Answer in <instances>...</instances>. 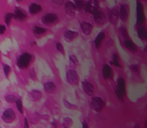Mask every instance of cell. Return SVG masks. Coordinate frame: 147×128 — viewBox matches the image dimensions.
Listing matches in <instances>:
<instances>
[{
    "label": "cell",
    "instance_id": "obj_28",
    "mask_svg": "<svg viewBox=\"0 0 147 128\" xmlns=\"http://www.w3.org/2000/svg\"><path fill=\"white\" fill-rule=\"evenodd\" d=\"M111 65H114V66H116V67H121V65L119 63V57L116 53H114L112 55V60H111Z\"/></svg>",
    "mask_w": 147,
    "mask_h": 128
},
{
    "label": "cell",
    "instance_id": "obj_47",
    "mask_svg": "<svg viewBox=\"0 0 147 128\" xmlns=\"http://www.w3.org/2000/svg\"><path fill=\"white\" fill-rule=\"evenodd\" d=\"M0 55H1V51H0Z\"/></svg>",
    "mask_w": 147,
    "mask_h": 128
},
{
    "label": "cell",
    "instance_id": "obj_34",
    "mask_svg": "<svg viewBox=\"0 0 147 128\" xmlns=\"http://www.w3.org/2000/svg\"><path fill=\"white\" fill-rule=\"evenodd\" d=\"M119 32H120V35H121L124 39L127 40V38H128V33H127V30H126V29L125 27H120V28H119Z\"/></svg>",
    "mask_w": 147,
    "mask_h": 128
},
{
    "label": "cell",
    "instance_id": "obj_1",
    "mask_svg": "<svg viewBox=\"0 0 147 128\" xmlns=\"http://www.w3.org/2000/svg\"><path fill=\"white\" fill-rule=\"evenodd\" d=\"M34 59L35 57L33 54H31L29 52H23L17 58V65L21 70H28L32 62L34 61Z\"/></svg>",
    "mask_w": 147,
    "mask_h": 128
},
{
    "label": "cell",
    "instance_id": "obj_27",
    "mask_svg": "<svg viewBox=\"0 0 147 128\" xmlns=\"http://www.w3.org/2000/svg\"><path fill=\"white\" fill-rule=\"evenodd\" d=\"M5 100L6 102L10 103V104H14V103H16L17 97L13 94H8V95H5Z\"/></svg>",
    "mask_w": 147,
    "mask_h": 128
},
{
    "label": "cell",
    "instance_id": "obj_23",
    "mask_svg": "<svg viewBox=\"0 0 147 128\" xmlns=\"http://www.w3.org/2000/svg\"><path fill=\"white\" fill-rule=\"evenodd\" d=\"M13 19H14V20H16V17H15L14 13H11V12H8V13H6V14L5 15V17H4V21H5V26L10 27Z\"/></svg>",
    "mask_w": 147,
    "mask_h": 128
},
{
    "label": "cell",
    "instance_id": "obj_46",
    "mask_svg": "<svg viewBox=\"0 0 147 128\" xmlns=\"http://www.w3.org/2000/svg\"><path fill=\"white\" fill-rule=\"evenodd\" d=\"M144 127H147V119L145 120V123H144Z\"/></svg>",
    "mask_w": 147,
    "mask_h": 128
},
{
    "label": "cell",
    "instance_id": "obj_16",
    "mask_svg": "<svg viewBox=\"0 0 147 128\" xmlns=\"http://www.w3.org/2000/svg\"><path fill=\"white\" fill-rule=\"evenodd\" d=\"M78 31H74V30H65L63 34V36L65 38V40L67 42H71L72 41H74L78 36Z\"/></svg>",
    "mask_w": 147,
    "mask_h": 128
},
{
    "label": "cell",
    "instance_id": "obj_35",
    "mask_svg": "<svg viewBox=\"0 0 147 128\" xmlns=\"http://www.w3.org/2000/svg\"><path fill=\"white\" fill-rule=\"evenodd\" d=\"M55 48L57 49V51H59V52L61 53L62 54H65V48H64V46H63L59 41H56V42H55Z\"/></svg>",
    "mask_w": 147,
    "mask_h": 128
},
{
    "label": "cell",
    "instance_id": "obj_2",
    "mask_svg": "<svg viewBox=\"0 0 147 128\" xmlns=\"http://www.w3.org/2000/svg\"><path fill=\"white\" fill-rule=\"evenodd\" d=\"M41 23L46 27H53L59 23L60 17L56 13H47L41 17Z\"/></svg>",
    "mask_w": 147,
    "mask_h": 128
},
{
    "label": "cell",
    "instance_id": "obj_37",
    "mask_svg": "<svg viewBox=\"0 0 147 128\" xmlns=\"http://www.w3.org/2000/svg\"><path fill=\"white\" fill-rule=\"evenodd\" d=\"M29 77L32 79V80H36V78H37V77H36V72H35V70L34 69V68H32V69H30L29 70Z\"/></svg>",
    "mask_w": 147,
    "mask_h": 128
},
{
    "label": "cell",
    "instance_id": "obj_14",
    "mask_svg": "<svg viewBox=\"0 0 147 128\" xmlns=\"http://www.w3.org/2000/svg\"><path fill=\"white\" fill-rule=\"evenodd\" d=\"M47 32H48V30L44 27H41L39 25H34L32 27V33L35 37H38V38L41 37V36L45 35Z\"/></svg>",
    "mask_w": 147,
    "mask_h": 128
},
{
    "label": "cell",
    "instance_id": "obj_33",
    "mask_svg": "<svg viewBox=\"0 0 147 128\" xmlns=\"http://www.w3.org/2000/svg\"><path fill=\"white\" fill-rule=\"evenodd\" d=\"M64 105L67 109H70V110H76L77 109V106L69 102L66 99H64Z\"/></svg>",
    "mask_w": 147,
    "mask_h": 128
},
{
    "label": "cell",
    "instance_id": "obj_15",
    "mask_svg": "<svg viewBox=\"0 0 147 128\" xmlns=\"http://www.w3.org/2000/svg\"><path fill=\"white\" fill-rule=\"evenodd\" d=\"M82 88H83V90L84 92L88 95H94V92H95V87L94 85L90 83V82H88V81H84L82 83Z\"/></svg>",
    "mask_w": 147,
    "mask_h": 128
},
{
    "label": "cell",
    "instance_id": "obj_12",
    "mask_svg": "<svg viewBox=\"0 0 147 128\" xmlns=\"http://www.w3.org/2000/svg\"><path fill=\"white\" fill-rule=\"evenodd\" d=\"M28 11L31 16H36L43 11V8L41 5H39L37 3H31L29 5Z\"/></svg>",
    "mask_w": 147,
    "mask_h": 128
},
{
    "label": "cell",
    "instance_id": "obj_36",
    "mask_svg": "<svg viewBox=\"0 0 147 128\" xmlns=\"http://www.w3.org/2000/svg\"><path fill=\"white\" fill-rule=\"evenodd\" d=\"M69 59H70L71 64H72V65H78V58L76 57V55H74V54H71V55H70V57H69Z\"/></svg>",
    "mask_w": 147,
    "mask_h": 128
},
{
    "label": "cell",
    "instance_id": "obj_26",
    "mask_svg": "<svg viewBox=\"0 0 147 128\" xmlns=\"http://www.w3.org/2000/svg\"><path fill=\"white\" fill-rule=\"evenodd\" d=\"M73 125V120L70 117H65L62 120V126L64 128H71Z\"/></svg>",
    "mask_w": 147,
    "mask_h": 128
},
{
    "label": "cell",
    "instance_id": "obj_32",
    "mask_svg": "<svg viewBox=\"0 0 147 128\" xmlns=\"http://www.w3.org/2000/svg\"><path fill=\"white\" fill-rule=\"evenodd\" d=\"M41 119V115L38 113H35L31 115L30 117V122L33 123V124H36L40 121Z\"/></svg>",
    "mask_w": 147,
    "mask_h": 128
},
{
    "label": "cell",
    "instance_id": "obj_24",
    "mask_svg": "<svg viewBox=\"0 0 147 128\" xmlns=\"http://www.w3.org/2000/svg\"><path fill=\"white\" fill-rule=\"evenodd\" d=\"M124 45H125V47L128 49V50H130V51H132V52H137V50H138V47L136 46V44L134 43V42H132V41H130V40H125V41H124Z\"/></svg>",
    "mask_w": 147,
    "mask_h": 128
},
{
    "label": "cell",
    "instance_id": "obj_4",
    "mask_svg": "<svg viewBox=\"0 0 147 128\" xmlns=\"http://www.w3.org/2000/svg\"><path fill=\"white\" fill-rule=\"evenodd\" d=\"M126 95V83L125 79L122 77H119L117 79V89H116V95L120 101H124V95Z\"/></svg>",
    "mask_w": 147,
    "mask_h": 128
},
{
    "label": "cell",
    "instance_id": "obj_8",
    "mask_svg": "<svg viewBox=\"0 0 147 128\" xmlns=\"http://www.w3.org/2000/svg\"><path fill=\"white\" fill-rule=\"evenodd\" d=\"M144 22V13L142 3L137 2V26L141 27Z\"/></svg>",
    "mask_w": 147,
    "mask_h": 128
},
{
    "label": "cell",
    "instance_id": "obj_11",
    "mask_svg": "<svg viewBox=\"0 0 147 128\" xmlns=\"http://www.w3.org/2000/svg\"><path fill=\"white\" fill-rule=\"evenodd\" d=\"M93 17H94V21L97 25H103V24H105V23L107 21L104 12L101 10H98L97 11H96L93 14Z\"/></svg>",
    "mask_w": 147,
    "mask_h": 128
},
{
    "label": "cell",
    "instance_id": "obj_5",
    "mask_svg": "<svg viewBox=\"0 0 147 128\" xmlns=\"http://www.w3.org/2000/svg\"><path fill=\"white\" fill-rule=\"evenodd\" d=\"M66 81L69 84L72 86H77L79 83V76L74 69H69L65 74Z\"/></svg>",
    "mask_w": 147,
    "mask_h": 128
},
{
    "label": "cell",
    "instance_id": "obj_45",
    "mask_svg": "<svg viewBox=\"0 0 147 128\" xmlns=\"http://www.w3.org/2000/svg\"><path fill=\"white\" fill-rule=\"evenodd\" d=\"M144 53H147V45L144 47Z\"/></svg>",
    "mask_w": 147,
    "mask_h": 128
},
{
    "label": "cell",
    "instance_id": "obj_49",
    "mask_svg": "<svg viewBox=\"0 0 147 128\" xmlns=\"http://www.w3.org/2000/svg\"><path fill=\"white\" fill-rule=\"evenodd\" d=\"M146 128H147V127H146Z\"/></svg>",
    "mask_w": 147,
    "mask_h": 128
},
{
    "label": "cell",
    "instance_id": "obj_3",
    "mask_svg": "<svg viewBox=\"0 0 147 128\" xmlns=\"http://www.w3.org/2000/svg\"><path fill=\"white\" fill-rule=\"evenodd\" d=\"M105 106V101L99 96H93L90 100V107L97 113L102 112Z\"/></svg>",
    "mask_w": 147,
    "mask_h": 128
},
{
    "label": "cell",
    "instance_id": "obj_30",
    "mask_svg": "<svg viewBox=\"0 0 147 128\" xmlns=\"http://www.w3.org/2000/svg\"><path fill=\"white\" fill-rule=\"evenodd\" d=\"M74 5L76 8V11H83L84 7V2L81 1V0H77V1L74 2Z\"/></svg>",
    "mask_w": 147,
    "mask_h": 128
},
{
    "label": "cell",
    "instance_id": "obj_43",
    "mask_svg": "<svg viewBox=\"0 0 147 128\" xmlns=\"http://www.w3.org/2000/svg\"><path fill=\"white\" fill-rule=\"evenodd\" d=\"M30 46H31V47H36V46H37V42L35 41H33L30 42Z\"/></svg>",
    "mask_w": 147,
    "mask_h": 128
},
{
    "label": "cell",
    "instance_id": "obj_40",
    "mask_svg": "<svg viewBox=\"0 0 147 128\" xmlns=\"http://www.w3.org/2000/svg\"><path fill=\"white\" fill-rule=\"evenodd\" d=\"M23 120H24V122H23V127H24V128H30L28 119H27V118H24Z\"/></svg>",
    "mask_w": 147,
    "mask_h": 128
},
{
    "label": "cell",
    "instance_id": "obj_42",
    "mask_svg": "<svg viewBox=\"0 0 147 128\" xmlns=\"http://www.w3.org/2000/svg\"><path fill=\"white\" fill-rule=\"evenodd\" d=\"M52 126H53V128H58V122L56 120H53L52 122Z\"/></svg>",
    "mask_w": 147,
    "mask_h": 128
},
{
    "label": "cell",
    "instance_id": "obj_7",
    "mask_svg": "<svg viewBox=\"0 0 147 128\" xmlns=\"http://www.w3.org/2000/svg\"><path fill=\"white\" fill-rule=\"evenodd\" d=\"M14 15L16 17V20L19 22H25L29 19V15L26 10L22 7H16L14 10Z\"/></svg>",
    "mask_w": 147,
    "mask_h": 128
},
{
    "label": "cell",
    "instance_id": "obj_13",
    "mask_svg": "<svg viewBox=\"0 0 147 128\" xmlns=\"http://www.w3.org/2000/svg\"><path fill=\"white\" fill-rule=\"evenodd\" d=\"M65 12L68 17H73L76 15V8L74 3L71 1H67L65 4Z\"/></svg>",
    "mask_w": 147,
    "mask_h": 128
},
{
    "label": "cell",
    "instance_id": "obj_25",
    "mask_svg": "<svg viewBox=\"0 0 147 128\" xmlns=\"http://www.w3.org/2000/svg\"><path fill=\"white\" fill-rule=\"evenodd\" d=\"M137 34H138V36L140 40L144 41V40H146L147 38V29L144 27V26H141L138 29V31H137Z\"/></svg>",
    "mask_w": 147,
    "mask_h": 128
},
{
    "label": "cell",
    "instance_id": "obj_22",
    "mask_svg": "<svg viewBox=\"0 0 147 128\" xmlns=\"http://www.w3.org/2000/svg\"><path fill=\"white\" fill-rule=\"evenodd\" d=\"M104 38H105V33L102 31V32H100L98 35H97V36L96 37V39H95V41H94V44H95V47H96V48H99L100 47H101V45H102V41L104 40Z\"/></svg>",
    "mask_w": 147,
    "mask_h": 128
},
{
    "label": "cell",
    "instance_id": "obj_21",
    "mask_svg": "<svg viewBox=\"0 0 147 128\" xmlns=\"http://www.w3.org/2000/svg\"><path fill=\"white\" fill-rule=\"evenodd\" d=\"M102 77L104 79L110 78L112 76V69L108 65H104L102 67Z\"/></svg>",
    "mask_w": 147,
    "mask_h": 128
},
{
    "label": "cell",
    "instance_id": "obj_6",
    "mask_svg": "<svg viewBox=\"0 0 147 128\" xmlns=\"http://www.w3.org/2000/svg\"><path fill=\"white\" fill-rule=\"evenodd\" d=\"M1 117H2V119L4 120L5 123L12 124L17 119V114H16V112L12 108H6L2 113Z\"/></svg>",
    "mask_w": 147,
    "mask_h": 128
},
{
    "label": "cell",
    "instance_id": "obj_38",
    "mask_svg": "<svg viewBox=\"0 0 147 128\" xmlns=\"http://www.w3.org/2000/svg\"><path fill=\"white\" fill-rule=\"evenodd\" d=\"M130 70L132 72H134V73H139V65H136V64L131 65H130Z\"/></svg>",
    "mask_w": 147,
    "mask_h": 128
},
{
    "label": "cell",
    "instance_id": "obj_31",
    "mask_svg": "<svg viewBox=\"0 0 147 128\" xmlns=\"http://www.w3.org/2000/svg\"><path fill=\"white\" fill-rule=\"evenodd\" d=\"M3 71H4V73H5V77H6L7 78H9L10 74H11V66H10L9 65H7V64H3Z\"/></svg>",
    "mask_w": 147,
    "mask_h": 128
},
{
    "label": "cell",
    "instance_id": "obj_18",
    "mask_svg": "<svg viewBox=\"0 0 147 128\" xmlns=\"http://www.w3.org/2000/svg\"><path fill=\"white\" fill-rule=\"evenodd\" d=\"M43 88H44V90L47 94H54L57 90V85L52 81L45 83L43 85Z\"/></svg>",
    "mask_w": 147,
    "mask_h": 128
},
{
    "label": "cell",
    "instance_id": "obj_17",
    "mask_svg": "<svg viewBox=\"0 0 147 128\" xmlns=\"http://www.w3.org/2000/svg\"><path fill=\"white\" fill-rule=\"evenodd\" d=\"M80 29H81V31L84 35H90L93 30V25L89 22H83L80 24Z\"/></svg>",
    "mask_w": 147,
    "mask_h": 128
},
{
    "label": "cell",
    "instance_id": "obj_29",
    "mask_svg": "<svg viewBox=\"0 0 147 128\" xmlns=\"http://www.w3.org/2000/svg\"><path fill=\"white\" fill-rule=\"evenodd\" d=\"M16 107H17V109L18 110V112L21 113V114H23V101L20 98H17V101H16Z\"/></svg>",
    "mask_w": 147,
    "mask_h": 128
},
{
    "label": "cell",
    "instance_id": "obj_44",
    "mask_svg": "<svg viewBox=\"0 0 147 128\" xmlns=\"http://www.w3.org/2000/svg\"><path fill=\"white\" fill-rule=\"evenodd\" d=\"M133 128H141V127H140V125H139L138 124H137V125H134V127H133Z\"/></svg>",
    "mask_w": 147,
    "mask_h": 128
},
{
    "label": "cell",
    "instance_id": "obj_41",
    "mask_svg": "<svg viewBox=\"0 0 147 128\" xmlns=\"http://www.w3.org/2000/svg\"><path fill=\"white\" fill-rule=\"evenodd\" d=\"M82 128H89V125L85 120H84L82 122Z\"/></svg>",
    "mask_w": 147,
    "mask_h": 128
},
{
    "label": "cell",
    "instance_id": "obj_19",
    "mask_svg": "<svg viewBox=\"0 0 147 128\" xmlns=\"http://www.w3.org/2000/svg\"><path fill=\"white\" fill-rule=\"evenodd\" d=\"M29 97L33 101H39L42 98V92L39 89H32L29 93Z\"/></svg>",
    "mask_w": 147,
    "mask_h": 128
},
{
    "label": "cell",
    "instance_id": "obj_9",
    "mask_svg": "<svg viewBox=\"0 0 147 128\" xmlns=\"http://www.w3.org/2000/svg\"><path fill=\"white\" fill-rule=\"evenodd\" d=\"M84 10L90 14H94L96 11H97L99 10L98 8V2L96 1H87L86 3H84Z\"/></svg>",
    "mask_w": 147,
    "mask_h": 128
},
{
    "label": "cell",
    "instance_id": "obj_48",
    "mask_svg": "<svg viewBox=\"0 0 147 128\" xmlns=\"http://www.w3.org/2000/svg\"><path fill=\"white\" fill-rule=\"evenodd\" d=\"M146 41H147V38H146Z\"/></svg>",
    "mask_w": 147,
    "mask_h": 128
},
{
    "label": "cell",
    "instance_id": "obj_20",
    "mask_svg": "<svg viewBox=\"0 0 147 128\" xmlns=\"http://www.w3.org/2000/svg\"><path fill=\"white\" fill-rule=\"evenodd\" d=\"M119 18V10L117 8H113L109 12V22L112 24H116Z\"/></svg>",
    "mask_w": 147,
    "mask_h": 128
},
{
    "label": "cell",
    "instance_id": "obj_39",
    "mask_svg": "<svg viewBox=\"0 0 147 128\" xmlns=\"http://www.w3.org/2000/svg\"><path fill=\"white\" fill-rule=\"evenodd\" d=\"M7 30V27L5 24L0 23V35H4L6 33Z\"/></svg>",
    "mask_w": 147,
    "mask_h": 128
},
{
    "label": "cell",
    "instance_id": "obj_10",
    "mask_svg": "<svg viewBox=\"0 0 147 128\" xmlns=\"http://www.w3.org/2000/svg\"><path fill=\"white\" fill-rule=\"evenodd\" d=\"M129 16V6L126 4H122L119 9V17L123 23L127 22Z\"/></svg>",
    "mask_w": 147,
    "mask_h": 128
}]
</instances>
